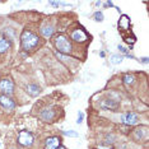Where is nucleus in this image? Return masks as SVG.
Returning a JSON list of instances; mask_svg holds the SVG:
<instances>
[{"label":"nucleus","mask_w":149,"mask_h":149,"mask_svg":"<svg viewBox=\"0 0 149 149\" xmlns=\"http://www.w3.org/2000/svg\"><path fill=\"white\" fill-rule=\"evenodd\" d=\"M21 41H22V49L24 51H31V50L37 47V45L40 42V38H38V36L35 35L31 31H23L21 36Z\"/></svg>","instance_id":"nucleus-1"},{"label":"nucleus","mask_w":149,"mask_h":149,"mask_svg":"<svg viewBox=\"0 0 149 149\" xmlns=\"http://www.w3.org/2000/svg\"><path fill=\"white\" fill-rule=\"evenodd\" d=\"M54 45H55L56 50L61 54H70L72 52V43L68 40V37L64 35H57L54 38Z\"/></svg>","instance_id":"nucleus-2"},{"label":"nucleus","mask_w":149,"mask_h":149,"mask_svg":"<svg viewBox=\"0 0 149 149\" xmlns=\"http://www.w3.org/2000/svg\"><path fill=\"white\" fill-rule=\"evenodd\" d=\"M13 91H14V83L9 78H4V79L0 80V92L4 94V96L12 94Z\"/></svg>","instance_id":"nucleus-3"},{"label":"nucleus","mask_w":149,"mask_h":149,"mask_svg":"<svg viewBox=\"0 0 149 149\" xmlns=\"http://www.w3.org/2000/svg\"><path fill=\"white\" fill-rule=\"evenodd\" d=\"M18 143L23 147H31L33 144V135L27 130H23L18 135Z\"/></svg>","instance_id":"nucleus-4"},{"label":"nucleus","mask_w":149,"mask_h":149,"mask_svg":"<svg viewBox=\"0 0 149 149\" xmlns=\"http://www.w3.org/2000/svg\"><path fill=\"white\" fill-rule=\"evenodd\" d=\"M121 123L125 124L126 126H134V125H136L139 123V117L134 112H126L121 115Z\"/></svg>","instance_id":"nucleus-5"},{"label":"nucleus","mask_w":149,"mask_h":149,"mask_svg":"<svg viewBox=\"0 0 149 149\" xmlns=\"http://www.w3.org/2000/svg\"><path fill=\"white\" fill-rule=\"evenodd\" d=\"M0 104H1L5 110H13V108L15 107L14 101L9 96H4V94H0Z\"/></svg>","instance_id":"nucleus-6"},{"label":"nucleus","mask_w":149,"mask_h":149,"mask_svg":"<svg viewBox=\"0 0 149 149\" xmlns=\"http://www.w3.org/2000/svg\"><path fill=\"white\" fill-rule=\"evenodd\" d=\"M60 143H61V139L59 136H51L46 140L45 149H57L60 147Z\"/></svg>","instance_id":"nucleus-7"},{"label":"nucleus","mask_w":149,"mask_h":149,"mask_svg":"<svg viewBox=\"0 0 149 149\" xmlns=\"http://www.w3.org/2000/svg\"><path fill=\"white\" fill-rule=\"evenodd\" d=\"M101 106H102V108H104V110L116 111L117 108L120 107V103H118L117 101H115V100H104V101H102Z\"/></svg>","instance_id":"nucleus-8"},{"label":"nucleus","mask_w":149,"mask_h":149,"mask_svg":"<svg viewBox=\"0 0 149 149\" xmlns=\"http://www.w3.org/2000/svg\"><path fill=\"white\" fill-rule=\"evenodd\" d=\"M72 38L77 42H84L87 40V33L83 29H75L72 33Z\"/></svg>","instance_id":"nucleus-9"},{"label":"nucleus","mask_w":149,"mask_h":149,"mask_svg":"<svg viewBox=\"0 0 149 149\" xmlns=\"http://www.w3.org/2000/svg\"><path fill=\"white\" fill-rule=\"evenodd\" d=\"M118 27H120L123 31H127L130 28V19H129L127 15H123L118 21Z\"/></svg>","instance_id":"nucleus-10"},{"label":"nucleus","mask_w":149,"mask_h":149,"mask_svg":"<svg viewBox=\"0 0 149 149\" xmlns=\"http://www.w3.org/2000/svg\"><path fill=\"white\" fill-rule=\"evenodd\" d=\"M40 92H41V88L38 86H36V84H28V86H27V93H28L29 96L36 97L40 94Z\"/></svg>","instance_id":"nucleus-11"},{"label":"nucleus","mask_w":149,"mask_h":149,"mask_svg":"<svg viewBox=\"0 0 149 149\" xmlns=\"http://www.w3.org/2000/svg\"><path fill=\"white\" fill-rule=\"evenodd\" d=\"M54 116H55V115H54V112L51 110H43L42 112L40 113V117H41L43 121H47V123H49V121H52Z\"/></svg>","instance_id":"nucleus-12"},{"label":"nucleus","mask_w":149,"mask_h":149,"mask_svg":"<svg viewBox=\"0 0 149 149\" xmlns=\"http://www.w3.org/2000/svg\"><path fill=\"white\" fill-rule=\"evenodd\" d=\"M54 33V28L52 26H46V27H42L41 28V35L45 37V38H50Z\"/></svg>","instance_id":"nucleus-13"},{"label":"nucleus","mask_w":149,"mask_h":149,"mask_svg":"<svg viewBox=\"0 0 149 149\" xmlns=\"http://www.w3.org/2000/svg\"><path fill=\"white\" fill-rule=\"evenodd\" d=\"M9 49H10V42H9L8 40L1 38V37H0V54L8 51Z\"/></svg>","instance_id":"nucleus-14"},{"label":"nucleus","mask_w":149,"mask_h":149,"mask_svg":"<svg viewBox=\"0 0 149 149\" xmlns=\"http://www.w3.org/2000/svg\"><path fill=\"white\" fill-rule=\"evenodd\" d=\"M123 59H124V57L121 55H112V56H111V59H110V61L112 64H115V65H117V64L123 63Z\"/></svg>","instance_id":"nucleus-15"},{"label":"nucleus","mask_w":149,"mask_h":149,"mask_svg":"<svg viewBox=\"0 0 149 149\" xmlns=\"http://www.w3.org/2000/svg\"><path fill=\"white\" fill-rule=\"evenodd\" d=\"M135 80V78L133 75H130V74H125L124 75V82L125 84H133Z\"/></svg>","instance_id":"nucleus-16"},{"label":"nucleus","mask_w":149,"mask_h":149,"mask_svg":"<svg viewBox=\"0 0 149 149\" xmlns=\"http://www.w3.org/2000/svg\"><path fill=\"white\" fill-rule=\"evenodd\" d=\"M64 135H66V136H72V138H77L78 136V133H75V131L70 130V131H63Z\"/></svg>","instance_id":"nucleus-17"},{"label":"nucleus","mask_w":149,"mask_h":149,"mask_svg":"<svg viewBox=\"0 0 149 149\" xmlns=\"http://www.w3.org/2000/svg\"><path fill=\"white\" fill-rule=\"evenodd\" d=\"M94 21L97 22H102L103 21V14L101 12H97L96 14H94Z\"/></svg>","instance_id":"nucleus-18"},{"label":"nucleus","mask_w":149,"mask_h":149,"mask_svg":"<svg viewBox=\"0 0 149 149\" xmlns=\"http://www.w3.org/2000/svg\"><path fill=\"white\" fill-rule=\"evenodd\" d=\"M143 134H144L143 129H138V130H135V138L136 139H141L143 138Z\"/></svg>","instance_id":"nucleus-19"},{"label":"nucleus","mask_w":149,"mask_h":149,"mask_svg":"<svg viewBox=\"0 0 149 149\" xmlns=\"http://www.w3.org/2000/svg\"><path fill=\"white\" fill-rule=\"evenodd\" d=\"M83 113L82 112H79V113H78V121H77V123L78 124H80V123H82V121H83Z\"/></svg>","instance_id":"nucleus-20"},{"label":"nucleus","mask_w":149,"mask_h":149,"mask_svg":"<svg viewBox=\"0 0 149 149\" xmlns=\"http://www.w3.org/2000/svg\"><path fill=\"white\" fill-rule=\"evenodd\" d=\"M117 49H118V50H120V51H121V52H123V54H126V55H127V50H126V49H125V47H123V46H118V47H117Z\"/></svg>","instance_id":"nucleus-21"},{"label":"nucleus","mask_w":149,"mask_h":149,"mask_svg":"<svg viewBox=\"0 0 149 149\" xmlns=\"http://www.w3.org/2000/svg\"><path fill=\"white\" fill-rule=\"evenodd\" d=\"M61 3H56V1H50V5H54V6H59Z\"/></svg>","instance_id":"nucleus-22"},{"label":"nucleus","mask_w":149,"mask_h":149,"mask_svg":"<svg viewBox=\"0 0 149 149\" xmlns=\"http://www.w3.org/2000/svg\"><path fill=\"white\" fill-rule=\"evenodd\" d=\"M143 63H144V64L148 63V59H147V57H144V59H143Z\"/></svg>","instance_id":"nucleus-23"},{"label":"nucleus","mask_w":149,"mask_h":149,"mask_svg":"<svg viewBox=\"0 0 149 149\" xmlns=\"http://www.w3.org/2000/svg\"><path fill=\"white\" fill-rule=\"evenodd\" d=\"M57 149H66V148H65V147H59Z\"/></svg>","instance_id":"nucleus-24"}]
</instances>
